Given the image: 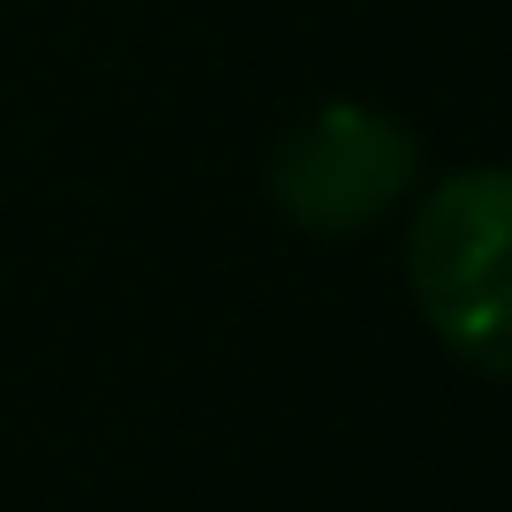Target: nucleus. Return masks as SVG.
<instances>
[{
    "label": "nucleus",
    "instance_id": "f257e3e1",
    "mask_svg": "<svg viewBox=\"0 0 512 512\" xmlns=\"http://www.w3.org/2000/svg\"><path fill=\"white\" fill-rule=\"evenodd\" d=\"M505 234H512V181L505 166L445 174L407 219V287L445 354L475 377H505L512 362V294H505Z\"/></svg>",
    "mask_w": 512,
    "mask_h": 512
},
{
    "label": "nucleus",
    "instance_id": "f03ea898",
    "mask_svg": "<svg viewBox=\"0 0 512 512\" xmlns=\"http://www.w3.org/2000/svg\"><path fill=\"white\" fill-rule=\"evenodd\" d=\"M422 136L369 98H324L264 159V196L302 234H369L415 196Z\"/></svg>",
    "mask_w": 512,
    "mask_h": 512
}]
</instances>
